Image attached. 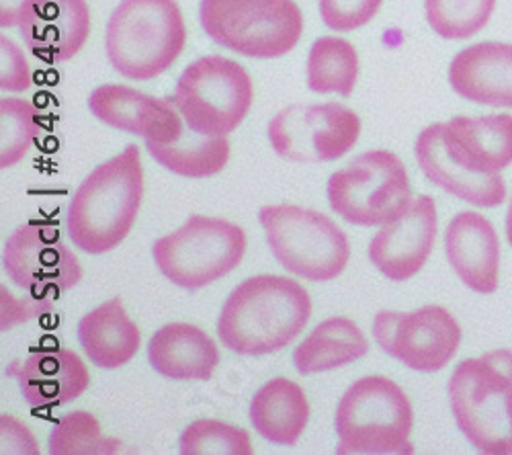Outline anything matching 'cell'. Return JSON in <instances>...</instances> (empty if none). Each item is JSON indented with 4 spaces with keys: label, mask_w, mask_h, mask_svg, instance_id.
<instances>
[{
    "label": "cell",
    "mask_w": 512,
    "mask_h": 455,
    "mask_svg": "<svg viewBox=\"0 0 512 455\" xmlns=\"http://www.w3.org/2000/svg\"><path fill=\"white\" fill-rule=\"evenodd\" d=\"M422 175L445 193L492 210L504 203L500 171L512 164V115H457L424 128L414 144Z\"/></svg>",
    "instance_id": "1"
},
{
    "label": "cell",
    "mask_w": 512,
    "mask_h": 455,
    "mask_svg": "<svg viewBox=\"0 0 512 455\" xmlns=\"http://www.w3.org/2000/svg\"><path fill=\"white\" fill-rule=\"evenodd\" d=\"M312 318L308 289L281 275L238 283L218 318V337L232 353L263 357L291 345Z\"/></svg>",
    "instance_id": "2"
},
{
    "label": "cell",
    "mask_w": 512,
    "mask_h": 455,
    "mask_svg": "<svg viewBox=\"0 0 512 455\" xmlns=\"http://www.w3.org/2000/svg\"><path fill=\"white\" fill-rule=\"evenodd\" d=\"M144 199L140 148L125 146L84 179L74 191L66 230L80 251L105 255L132 232Z\"/></svg>",
    "instance_id": "3"
},
{
    "label": "cell",
    "mask_w": 512,
    "mask_h": 455,
    "mask_svg": "<svg viewBox=\"0 0 512 455\" xmlns=\"http://www.w3.org/2000/svg\"><path fill=\"white\" fill-rule=\"evenodd\" d=\"M457 429L478 451L512 455V351L461 361L447 384Z\"/></svg>",
    "instance_id": "4"
},
{
    "label": "cell",
    "mask_w": 512,
    "mask_h": 455,
    "mask_svg": "<svg viewBox=\"0 0 512 455\" xmlns=\"http://www.w3.org/2000/svg\"><path fill=\"white\" fill-rule=\"evenodd\" d=\"M187 46V25L175 0H121L105 33L109 64L127 80H152Z\"/></svg>",
    "instance_id": "5"
},
{
    "label": "cell",
    "mask_w": 512,
    "mask_h": 455,
    "mask_svg": "<svg viewBox=\"0 0 512 455\" xmlns=\"http://www.w3.org/2000/svg\"><path fill=\"white\" fill-rule=\"evenodd\" d=\"M414 410L406 392L386 376L357 380L336 406V453H412Z\"/></svg>",
    "instance_id": "6"
},
{
    "label": "cell",
    "mask_w": 512,
    "mask_h": 455,
    "mask_svg": "<svg viewBox=\"0 0 512 455\" xmlns=\"http://www.w3.org/2000/svg\"><path fill=\"white\" fill-rule=\"evenodd\" d=\"M259 222L275 261L306 281L336 279L349 265L351 244L332 218L300 205H265Z\"/></svg>",
    "instance_id": "7"
},
{
    "label": "cell",
    "mask_w": 512,
    "mask_h": 455,
    "mask_svg": "<svg viewBox=\"0 0 512 455\" xmlns=\"http://www.w3.org/2000/svg\"><path fill=\"white\" fill-rule=\"evenodd\" d=\"M199 19L218 46L259 60L289 54L304 33V15L293 0H201Z\"/></svg>",
    "instance_id": "8"
},
{
    "label": "cell",
    "mask_w": 512,
    "mask_h": 455,
    "mask_svg": "<svg viewBox=\"0 0 512 455\" xmlns=\"http://www.w3.org/2000/svg\"><path fill=\"white\" fill-rule=\"evenodd\" d=\"M246 234L228 220L189 216L152 246L160 273L183 289H201L232 273L244 259Z\"/></svg>",
    "instance_id": "9"
},
{
    "label": "cell",
    "mask_w": 512,
    "mask_h": 455,
    "mask_svg": "<svg viewBox=\"0 0 512 455\" xmlns=\"http://www.w3.org/2000/svg\"><path fill=\"white\" fill-rule=\"evenodd\" d=\"M330 210L353 226H383L412 201L404 162L390 150L355 156L332 173L326 187Z\"/></svg>",
    "instance_id": "10"
},
{
    "label": "cell",
    "mask_w": 512,
    "mask_h": 455,
    "mask_svg": "<svg viewBox=\"0 0 512 455\" xmlns=\"http://www.w3.org/2000/svg\"><path fill=\"white\" fill-rule=\"evenodd\" d=\"M173 101L193 132L228 136L242 126L252 107V78L230 58L205 56L185 68Z\"/></svg>",
    "instance_id": "11"
},
{
    "label": "cell",
    "mask_w": 512,
    "mask_h": 455,
    "mask_svg": "<svg viewBox=\"0 0 512 455\" xmlns=\"http://www.w3.org/2000/svg\"><path fill=\"white\" fill-rule=\"evenodd\" d=\"M361 134L359 115L340 103H293L269 121V142L277 156L316 164L334 162L353 150Z\"/></svg>",
    "instance_id": "12"
},
{
    "label": "cell",
    "mask_w": 512,
    "mask_h": 455,
    "mask_svg": "<svg viewBox=\"0 0 512 455\" xmlns=\"http://www.w3.org/2000/svg\"><path fill=\"white\" fill-rule=\"evenodd\" d=\"M373 339L408 369L435 374L457 355L461 326L447 308L435 304L412 312L379 310L373 318Z\"/></svg>",
    "instance_id": "13"
},
{
    "label": "cell",
    "mask_w": 512,
    "mask_h": 455,
    "mask_svg": "<svg viewBox=\"0 0 512 455\" xmlns=\"http://www.w3.org/2000/svg\"><path fill=\"white\" fill-rule=\"evenodd\" d=\"M7 277L37 300H54L82 279V267L54 226L27 222L5 242Z\"/></svg>",
    "instance_id": "14"
},
{
    "label": "cell",
    "mask_w": 512,
    "mask_h": 455,
    "mask_svg": "<svg viewBox=\"0 0 512 455\" xmlns=\"http://www.w3.org/2000/svg\"><path fill=\"white\" fill-rule=\"evenodd\" d=\"M439 232L437 203L418 195L406 208L383 224L369 242L371 265L390 281H408L429 261Z\"/></svg>",
    "instance_id": "15"
},
{
    "label": "cell",
    "mask_w": 512,
    "mask_h": 455,
    "mask_svg": "<svg viewBox=\"0 0 512 455\" xmlns=\"http://www.w3.org/2000/svg\"><path fill=\"white\" fill-rule=\"evenodd\" d=\"M89 109L105 126L142 136L146 146L175 142L187 128L173 99H156L125 85L97 87Z\"/></svg>",
    "instance_id": "16"
},
{
    "label": "cell",
    "mask_w": 512,
    "mask_h": 455,
    "mask_svg": "<svg viewBox=\"0 0 512 455\" xmlns=\"http://www.w3.org/2000/svg\"><path fill=\"white\" fill-rule=\"evenodd\" d=\"M445 255L455 275L476 294H494L500 285V240L488 218L459 212L445 230Z\"/></svg>",
    "instance_id": "17"
},
{
    "label": "cell",
    "mask_w": 512,
    "mask_h": 455,
    "mask_svg": "<svg viewBox=\"0 0 512 455\" xmlns=\"http://www.w3.org/2000/svg\"><path fill=\"white\" fill-rule=\"evenodd\" d=\"M25 46L39 58L66 62L91 35L87 0H37L19 25Z\"/></svg>",
    "instance_id": "18"
},
{
    "label": "cell",
    "mask_w": 512,
    "mask_h": 455,
    "mask_svg": "<svg viewBox=\"0 0 512 455\" xmlns=\"http://www.w3.org/2000/svg\"><path fill=\"white\" fill-rule=\"evenodd\" d=\"M31 408H54L80 398L91 386L89 367L78 353L58 347L29 353L13 371Z\"/></svg>",
    "instance_id": "19"
},
{
    "label": "cell",
    "mask_w": 512,
    "mask_h": 455,
    "mask_svg": "<svg viewBox=\"0 0 512 455\" xmlns=\"http://www.w3.org/2000/svg\"><path fill=\"white\" fill-rule=\"evenodd\" d=\"M449 82L465 101L512 109V44L482 41L457 52Z\"/></svg>",
    "instance_id": "20"
},
{
    "label": "cell",
    "mask_w": 512,
    "mask_h": 455,
    "mask_svg": "<svg viewBox=\"0 0 512 455\" xmlns=\"http://www.w3.org/2000/svg\"><path fill=\"white\" fill-rule=\"evenodd\" d=\"M158 376L175 382H207L220 363V349L205 330L187 322L160 326L148 343Z\"/></svg>",
    "instance_id": "21"
},
{
    "label": "cell",
    "mask_w": 512,
    "mask_h": 455,
    "mask_svg": "<svg viewBox=\"0 0 512 455\" xmlns=\"http://www.w3.org/2000/svg\"><path fill=\"white\" fill-rule=\"evenodd\" d=\"M78 341L91 363L117 369L136 357L142 333L127 316L121 298H111L78 320Z\"/></svg>",
    "instance_id": "22"
},
{
    "label": "cell",
    "mask_w": 512,
    "mask_h": 455,
    "mask_svg": "<svg viewBox=\"0 0 512 455\" xmlns=\"http://www.w3.org/2000/svg\"><path fill=\"white\" fill-rule=\"evenodd\" d=\"M310 421V402L300 384L275 378L250 400V423L263 439L279 447H293Z\"/></svg>",
    "instance_id": "23"
},
{
    "label": "cell",
    "mask_w": 512,
    "mask_h": 455,
    "mask_svg": "<svg viewBox=\"0 0 512 455\" xmlns=\"http://www.w3.org/2000/svg\"><path fill=\"white\" fill-rule=\"evenodd\" d=\"M369 353V341L361 326L347 316L322 320L312 333L295 347L293 365L297 374L314 376L345 367Z\"/></svg>",
    "instance_id": "24"
},
{
    "label": "cell",
    "mask_w": 512,
    "mask_h": 455,
    "mask_svg": "<svg viewBox=\"0 0 512 455\" xmlns=\"http://www.w3.org/2000/svg\"><path fill=\"white\" fill-rule=\"evenodd\" d=\"M146 148L160 167L187 179L218 175L230 160V142L226 136H201L189 126L175 142L148 144Z\"/></svg>",
    "instance_id": "25"
},
{
    "label": "cell",
    "mask_w": 512,
    "mask_h": 455,
    "mask_svg": "<svg viewBox=\"0 0 512 455\" xmlns=\"http://www.w3.org/2000/svg\"><path fill=\"white\" fill-rule=\"evenodd\" d=\"M359 76V56L351 41L340 37H320L308 54V89L320 95L336 93L349 97Z\"/></svg>",
    "instance_id": "26"
},
{
    "label": "cell",
    "mask_w": 512,
    "mask_h": 455,
    "mask_svg": "<svg viewBox=\"0 0 512 455\" xmlns=\"http://www.w3.org/2000/svg\"><path fill=\"white\" fill-rule=\"evenodd\" d=\"M39 111L31 101L17 97L0 99V169H11L21 162L39 140Z\"/></svg>",
    "instance_id": "27"
},
{
    "label": "cell",
    "mask_w": 512,
    "mask_h": 455,
    "mask_svg": "<svg viewBox=\"0 0 512 455\" xmlns=\"http://www.w3.org/2000/svg\"><path fill=\"white\" fill-rule=\"evenodd\" d=\"M496 0H424L431 29L443 39H469L478 35L494 13Z\"/></svg>",
    "instance_id": "28"
},
{
    "label": "cell",
    "mask_w": 512,
    "mask_h": 455,
    "mask_svg": "<svg viewBox=\"0 0 512 455\" xmlns=\"http://www.w3.org/2000/svg\"><path fill=\"white\" fill-rule=\"evenodd\" d=\"M181 455H252L250 435L230 423L197 419L185 427L179 439Z\"/></svg>",
    "instance_id": "29"
},
{
    "label": "cell",
    "mask_w": 512,
    "mask_h": 455,
    "mask_svg": "<svg viewBox=\"0 0 512 455\" xmlns=\"http://www.w3.org/2000/svg\"><path fill=\"white\" fill-rule=\"evenodd\" d=\"M119 451V443L103 437L99 421L87 410L62 417L50 435L52 455H101Z\"/></svg>",
    "instance_id": "30"
},
{
    "label": "cell",
    "mask_w": 512,
    "mask_h": 455,
    "mask_svg": "<svg viewBox=\"0 0 512 455\" xmlns=\"http://www.w3.org/2000/svg\"><path fill=\"white\" fill-rule=\"evenodd\" d=\"M381 5L383 0H320V17L328 29L347 33L367 25Z\"/></svg>",
    "instance_id": "31"
},
{
    "label": "cell",
    "mask_w": 512,
    "mask_h": 455,
    "mask_svg": "<svg viewBox=\"0 0 512 455\" xmlns=\"http://www.w3.org/2000/svg\"><path fill=\"white\" fill-rule=\"evenodd\" d=\"M33 85V70L23 50L7 35L0 37V89L23 93Z\"/></svg>",
    "instance_id": "32"
},
{
    "label": "cell",
    "mask_w": 512,
    "mask_h": 455,
    "mask_svg": "<svg viewBox=\"0 0 512 455\" xmlns=\"http://www.w3.org/2000/svg\"><path fill=\"white\" fill-rule=\"evenodd\" d=\"M3 330L11 328L13 324L44 314L48 310H52L54 300H37L31 298L29 302L25 300H17L13 296H7V292L3 289Z\"/></svg>",
    "instance_id": "33"
},
{
    "label": "cell",
    "mask_w": 512,
    "mask_h": 455,
    "mask_svg": "<svg viewBox=\"0 0 512 455\" xmlns=\"http://www.w3.org/2000/svg\"><path fill=\"white\" fill-rule=\"evenodd\" d=\"M0 421H3V445H15L13 453H37L35 439L27 431V427L11 417H3Z\"/></svg>",
    "instance_id": "34"
},
{
    "label": "cell",
    "mask_w": 512,
    "mask_h": 455,
    "mask_svg": "<svg viewBox=\"0 0 512 455\" xmlns=\"http://www.w3.org/2000/svg\"><path fill=\"white\" fill-rule=\"evenodd\" d=\"M37 0H0V27H19Z\"/></svg>",
    "instance_id": "35"
},
{
    "label": "cell",
    "mask_w": 512,
    "mask_h": 455,
    "mask_svg": "<svg viewBox=\"0 0 512 455\" xmlns=\"http://www.w3.org/2000/svg\"><path fill=\"white\" fill-rule=\"evenodd\" d=\"M506 238L512 246V199H510V205H508V214H506Z\"/></svg>",
    "instance_id": "36"
}]
</instances>
